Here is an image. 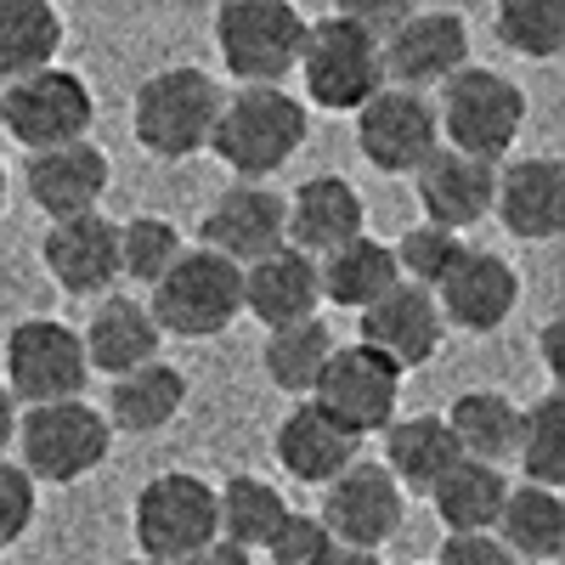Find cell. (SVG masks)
<instances>
[{
    "label": "cell",
    "mask_w": 565,
    "mask_h": 565,
    "mask_svg": "<svg viewBox=\"0 0 565 565\" xmlns=\"http://www.w3.org/2000/svg\"><path fill=\"white\" fill-rule=\"evenodd\" d=\"M221 103H226V90L215 85V74H204L193 63L159 68V74L141 79L136 97H130V136L148 159L181 164V159L210 148Z\"/></svg>",
    "instance_id": "7a4b0ae2"
},
{
    "label": "cell",
    "mask_w": 565,
    "mask_h": 565,
    "mask_svg": "<svg viewBox=\"0 0 565 565\" xmlns=\"http://www.w3.org/2000/svg\"><path fill=\"white\" fill-rule=\"evenodd\" d=\"M114 565H153V559H141V554H136V559H114Z\"/></svg>",
    "instance_id": "7dc6e473"
},
{
    "label": "cell",
    "mask_w": 565,
    "mask_h": 565,
    "mask_svg": "<svg viewBox=\"0 0 565 565\" xmlns=\"http://www.w3.org/2000/svg\"><path fill=\"white\" fill-rule=\"evenodd\" d=\"M509 487L514 481L503 476V469L458 458L424 498H430V509H436V521L447 526V537H481V532H498V514H503Z\"/></svg>",
    "instance_id": "4316f807"
},
{
    "label": "cell",
    "mask_w": 565,
    "mask_h": 565,
    "mask_svg": "<svg viewBox=\"0 0 565 565\" xmlns=\"http://www.w3.org/2000/svg\"><path fill=\"white\" fill-rule=\"evenodd\" d=\"M356 452H362V441L345 436L340 424L328 413H317L311 402H295L289 413H282L277 436H271L277 469L300 487H328L334 476H345V469L356 463Z\"/></svg>",
    "instance_id": "603a6c76"
},
{
    "label": "cell",
    "mask_w": 565,
    "mask_h": 565,
    "mask_svg": "<svg viewBox=\"0 0 565 565\" xmlns=\"http://www.w3.org/2000/svg\"><path fill=\"white\" fill-rule=\"evenodd\" d=\"M514 463H521L526 487H565V396L548 391L532 407H521V441H514Z\"/></svg>",
    "instance_id": "e575fe53"
},
{
    "label": "cell",
    "mask_w": 565,
    "mask_h": 565,
    "mask_svg": "<svg viewBox=\"0 0 565 565\" xmlns=\"http://www.w3.org/2000/svg\"><path fill=\"white\" fill-rule=\"evenodd\" d=\"M282 204H289V249H300L311 260L334 255L340 244L367 232V204L345 175H311Z\"/></svg>",
    "instance_id": "7402d4cb"
},
{
    "label": "cell",
    "mask_w": 565,
    "mask_h": 565,
    "mask_svg": "<svg viewBox=\"0 0 565 565\" xmlns=\"http://www.w3.org/2000/svg\"><path fill=\"white\" fill-rule=\"evenodd\" d=\"M34 509H40V487L12 458H0V548L23 543V532L34 526Z\"/></svg>",
    "instance_id": "f35d334b"
},
{
    "label": "cell",
    "mask_w": 565,
    "mask_h": 565,
    "mask_svg": "<svg viewBox=\"0 0 565 565\" xmlns=\"http://www.w3.org/2000/svg\"><path fill=\"white\" fill-rule=\"evenodd\" d=\"M521 306V271H514L498 249H463V260L447 271L436 289V311L447 328L463 334H498Z\"/></svg>",
    "instance_id": "e0dca14e"
},
{
    "label": "cell",
    "mask_w": 565,
    "mask_h": 565,
    "mask_svg": "<svg viewBox=\"0 0 565 565\" xmlns=\"http://www.w3.org/2000/svg\"><path fill=\"white\" fill-rule=\"evenodd\" d=\"M159 328L148 317V306L130 300V295H103L90 322L79 328V345H85V367L90 373H108V385L125 380V373L159 362Z\"/></svg>",
    "instance_id": "cb8c5ba5"
},
{
    "label": "cell",
    "mask_w": 565,
    "mask_h": 565,
    "mask_svg": "<svg viewBox=\"0 0 565 565\" xmlns=\"http://www.w3.org/2000/svg\"><path fill=\"white\" fill-rule=\"evenodd\" d=\"M130 537L141 559L186 565L204 543H215V487L193 469H164L130 503Z\"/></svg>",
    "instance_id": "9c48e42d"
},
{
    "label": "cell",
    "mask_w": 565,
    "mask_h": 565,
    "mask_svg": "<svg viewBox=\"0 0 565 565\" xmlns=\"http://www.w3.org/2000/svg\"><path fill=\"white\" fill-rule=\"evenodd\" d=\"M186 565H255V554H244L238 543H226V537H215V543H204Z\"/></svg>",
    "instance_id": "b9f144b4"
},
{
    "label": "cell",
    "mask_w": 565,
    "mask_h": 565,
    "mask_svg": "<svg viewBox=\"0 0 565 565\" xmlns=\"http://www.w3.org/2000/svg\"><path fill=\"white\" fill-rule=\"evenodd\" d=\"M40 266L74 300H103L119 277V226L97 210L79 221H57L40 238Z\"/></svg>",
    "instance_id": "ac0fdd59"
},
{
    "label": "cell",
    "mask_w": 565,
    "mask_h": 565,
    "mask_svg": "<svg viewBox=\"0 0 565 565\" xmlns=\"http://www.w3.org/2000/svg\"><path fill=\"white\" fill-rule=\"evenodd\" d=\"M317 306H322V289H317V260L311 255L277 249V255L244 266V311L266 328V334L317 317Z\"/></svg>",
    "instance_id": "d4e9b609"
},
{
    "label": "cell",
    "mask_w": 565,
    "mask_h": 565,
    "mask_svg": "<svg viewBox=\"0 0 565 565\" xmlns=\"http://www.w3.org/2000/svg\"><path fill=\"white\" fill-rule=\"evenodd\" d=\"M514 559H559L565 554V498L548 487H509L503 514H498V532H492Z\"/></svg>",
    "instance_id": "1f68e13d"
},
{
    "label": "cell",
    "mask_w": 565,
    "mask_h": 565,
    "mask_svg": "<svg viewBox=\"0 0 565 565\" xmlns=\"http://www.w3.org/2000/svg\"><path fill=\"white\" fill-rule=\"evenodd\" d=\"M380 63H385V85L430 97L458 68H469V23L458 12H441V7H413L380 40Z\"/></svg>",
    "instance_id": "4fadbf2b"
},
{
    "label": "cell",
    "mask_w": 565,
    "mask_h": 565,
    "mask_svg": "<svg viewBox=\"0 0 565 565\" xmlns=\"http://www.w3.org/2000/svg\"><path fill=\"white\" fill-rule=\"evenodd\" d=\"M436 125H441V148L469 153L481 164H503L526 125V90L498 68L469 63L436 90Z\"/></svg>",
    "instance_id": "3957f363"
},
{
    "label": "cell",
    "mask_w": 565,
    "mask_h": 565,
    "mask_svg": "<svg viewBox=\"0 0 565 565\" xmlns=\"http://www.w3.org/2000/svg\"><path fill=\"white\" fill-rule=\"evenodd\" d=\"M18 418H23V407L7 396V385H0V458L18 447Z\"/></svg>",
    "instance_id": "7bdbcfd3"
},
{
    "label": "cell",
    "mask_w": 565,
    "mask_h": 565,
    "mask_svg": "<svg viewBox=\"0 0 565 565\" xmlns=\"http://www.w3.org/2000/svg\"><path fill=\"white\" fill-rule=\"evenodd\" d=\"M356 148L373 170L385 175H413L424 159L441 148V125H436V103L418 90L385 85L380 97H367L356 108Z\"/></svg>",
    "instance_id": "5bb4252c"
},
{
    "label": "cell",
    "mask_w": 565,
    "mask_h": 565,
    "mask_svg": "<svg viewBox=\"0 0 565 565\" xmlns=\"http://www.w3.org/2000/svg\"><path fill=\"white\" fill-rule=\"evenodd\" d=\"M0 367H7V396L18 407H57V402H85L90 367L79 328L57 317H23L7 328L0 345Z\"/></svg>",
    "instance_id": "ba28073f"
},
{
    "label": "cell",
    "mask_w": 565,
    "mask_h": 565,
    "mask_svg": "<svg viewBox=\"0 0 565 565\" xmlns=\"http://www.w3.org/2000/svg\"><path fill=\"white\" fill-rule=\"evenodd\" d=\"M108 181H114V164L97 141H68V148H52V153H29L23 164V193L52 226L97 215Z\"/></svg>",
    "instance_id": "2e32d148"
},
{
    "label": "cell",
    "mask_w": 565,
    "mask_h": 565,
    "mask_svg": "<svg viewBox=\"0 0 565 565\" xmlns=\"http://www.w3.org/2000/svg\"><path fill=\"white\" fill-rule=\"evenodd\" d=\"M447 430L469 463H514V441H521V402L503 391H463L447 413Z\"/></svg>",
    "instance_id": "f1b7e54d"
},
{
    "label": "cell",
    "mask_w": 565,
    "mask_h": 565,
    "mask_svg": "<svg viewBox=\"0 0 565 565\" xmlns=\"http://www.w3.org/2000/svg\"><path fill=\"white\" fill-rule=\"evenodd\" d=\"M114 447V430L103 407L90 402H57V407H29L18 418V469L34 487H74L90 469H103Z\"/></svg>",
    "instance_id": "52a82bcc"
},
{
    "label": "cell",
    "mask_w": 565,
    "mask_h": 565,
    "mask_svg": "<svg viewBox=\"0 0 565 565\" xmlns=\"http://www.w3.org/2000/svg\"><path fill=\"white\" fill-rule=\"evenodd\" d=\"M300 85L306 103L328 114H356L367 97L385 90V63H380V40L362 34L345 12H328L306 23V52H300Z\"/></svg>",
    "instance_id": "8992f818"
},
{
    "label": "cell",
    "mask_w": 565,
    "mask_h": 565,
    "mask_svg": "<svg viewBox=\"0 0 565 565\" xmlns=\"http://www.w3.org/2000/svg\"><path fill=\"white\" fill-rule=\"evenodd\" d=\"M322 548H328L322 521H317V514H306V509H289V521H282L271 532V543H266V559L271 565H317Z\"/></svg>",
    "instance_id": "ab89813d"
},
{
    "label": "cell",
    "mask_w": 565,
    "mask_h": 565,
    "mask_svg": "<svg viewBox=\"0 0 565 565\" xmlns=\"http://www.w3.org/2000/svg\"><path fill=\"white\" fill-rule=\"evenodd\" d=\"M317 565H385L380 554H362V548H340V543H328L317 554Z\"/></svg>",
    "instance_id": "ee69618b"
},
{
    "label": "cell",
    "mask_w": 565,
    "mask_h": 565,
    "mask_svg": "<svg viewBox=\"0 0 565 565\" xmlns=\"http://www.w3.org/2000/svg\"><path fill=\"white\" fill-rule=\"evenodd\" d=\"M458 458L463 452H458V441H452L441 413H413V418H391L385 424V458H380V469L402 492H430Z\"/></svg>",
    "instance_id": "484cf974"
},
{
    "label": "cell",
    "mask_w": 565,
    "mask_h": 565,
    "mask_svg": "<svg viewBox=\"0 0 565 565\" xmlns=\"http://www.w3.org/2000/svg\"><path fill=\"white\" fill-rule=\"evenodd\" d=\"M306 12L289 0H226L215 7V52L221 68L244 85H282L306 52Z\"/></svg>",
    "instance_id": "277c9868"
},
{
    "label": "cell",
    "mask_w": 565,
    "mask_h": 565,
    "mask_svg": "<svg viewBox=\"0 0 565 565\" xmlns=\"http://www.w3.org/2000/svg\"><path fill=\"white\" fill-rule=\"evenodd\" d=\"M396 255H391V244H380V238H351V244H340L334 255H322L317 260V289H322V300L328 306H351V311H367L373 300H385L391 289H396Z\"/></svg>",
    "instance_id": "4dcf8cb0"
},
{
    "label": "cell",
    "mask_w": 565,
    "mask_h": 565,
    "mask_svg": "<svg viewBox=\"0 0 565 565\" xmlns=\"http://www.w3.org/2000/svg\"><path fill=\"white\" fill-rule=\"evenodd\" d=\"M199 249L232 260L238 271L277 255V249H289V204H282V193H271V186H260V181H232L226 193L204 210Z\"/></svg>",
    "instance_id": "9a60e30c"
},
{
    "label": "cell",
    "mask_w": 565,
    "mask_h": 565,
    "mask_svg": "<svg viewBox=\"0 0 565 565\" xmlns=\"http://www.w3.org/2000/svg\"><path fill=\"white\" fill-rule=\"evenodd\" d=\"M543 367H548V380H565V362H559V322L543 328Z\"/></svg>",
    "instance_id": "f6af8a7d"
},
{
    "label": "cell",
    "mask_w": 565,
    "mask_h": 565,
    "mask_svg": "<svg viewBox=\"0 0 565 565\" xmlns=\"http://www.w3.org/2000/svg\"><path fill=\"white\" fill-rule=\"evenodd\" d=\"M63 12L52 0H0V85L57 68Z\"/></svg>",
    "instance_id": "f546056e"
},
{
    "label": "cell",
    "mask_w": 565,
    "mask_h": 565,
    "mask_svg": "<svg viewBox=\"0 0 565 565\" xmlns=\"http://www.w3.org/2000/svg\"><path fill=\"white\" fill-rule=\"evenodd\" d=\"M0 215H7V164H0Z\"/></svg>",
    "instance_id": "bcb514c9"
},
{
    "label": "cell",
    "mask_w": 565,
    "mask_h": 565,
    "mask_svg": "<svg viewBox=\"0 0 565 565\" xmlns=\"http://www.w3.org/2000/svg\"><path fill=\"white\" fill-rule=\"evenodd\" d=\"M317 521H322L328 543L380 554L407 526V492L380 469V458H356L345 476H334L322 487Z\"/></svg>",
    "instance_id": "7c38bea8"
},
{
    "label": "cell",
    "mask_w": 565,
    "mask_h": 565,
    "mask_svg": "<svg viewBox=\"0 0 565 565\" xmlns=\"http://www.w3.org/2000/svg\"><path fill=\"white\" fill-rule=\"evenodd\" d=\"M463 238L458 232H441V226H407L402 238L391 244V255H396V277L402 282H413V289H424V295H436L441 282H447V271L463 260Z\"/></svg>",
    "instance_id": "74e56055"
},
{
    "label": "cell",
    "mask_w": 565,
    "mask_h": 565,
    "mask_svg": "<svg viewBox=\"0 0 565 565\" xmlns=\"http://www.w3.org/2000/svg\"><path fill=\"white\" fill-rule=\"evenodd\" d=\"M289 498H282L266 476H232L226 487H215V537L238 543L244 554L266 548L271 532L289 521Z\"/></svg>",
    "instance_id": "836d02e7"
},
{
    "label": "cell",
    "mask_w": 565,
    "mask_h": 565,
    "mask_svg": "<svg viewBox=\"0 0 565 565\" xmlns=\"http://www.w3.org/2000/svg\"><path fill=\"white\" fill-rule=\"evenodd\" d=\"M436 565H521V559H514L492 532H481V537H447Z\"/></svg>",
    "instance_id": "60d3db41"
},
{
    "label": "cell",
    "mask_w": 565,
    "mask_h": 565,
    "mask_svg": "<svg viewBox=\"0 0 565 565\" xmlns=\"http://www.w3.org/2000/svg\"><path fill=\"white\" fill-rule=\"evenodd\" d=\"M311 136V114L295 90L282 85H244L221 103L215 136H210V153L238 175V181H260L277 175L289 164Z\"/></svg>",
    "instance_id": "6da1fadb"
},
{
    "label": "cell",
    "mask_w": 565,
    "mask_h": 565,
    "mask_svg": "<svg viewBox=\"0 0 565 565\" xmlns=\"http://www.w3.org/2000/svg\"><path fill=\"white\" fill-rule=\"evenodd\" d=\"M441 340H447V322H441V311H436V295L413 289V282H396L385 300H373V306L362 311V340H356V345L380 351L391 367L407 373V367L430 362V356L441 351Z\"/></svg>",
    "instance_id": "44dd1931"
},
{
    "label": "cell",
    "mask_w": 565,
    "mask_h": 565,
    "mask_svg": "<svg viewBox=\"0 0 565 565\" xmlns=\"http://www.w3.org/2000/svg\"><path fill=\"white\" fill-rule=\"evenodd\" d=\"M90 125H97V97L74 68H45L18 85H0V130L29 153L90 141Z\"/></svg>",
    "instance_id": "30bf717a"
},
{
    "label": "cell",
    "mask_w": 565,
    "mask_h": 565,
    "mask_svg": "<svg viewBox=\"0 0 565 565\" xmlns=\"http://www.w3.org/2000/svg\"><path fill=\"white\" fill-rule=\"evenodd\" d=\"M413 193H418L424 226H441V232H458V238H463V226H481L492 215L498 164H481L469 153L436 148L430 159L413 170Z\"/></svg>",
    "instance_id": "d6986e66"
},
{
    "label": "cell",
    "mask_w": 565,
    "mask_h": 565,
    "mask_svg": "<svg viewBox=\"0 0 565 565\" xmlns=\"http://www.w3.org/2000/svg\"><path fill=\"white\" fill-rule=\"evenodd\" d=\"M311 407L328 413L356 441L385 436V424L402 407V367H391L367 345H334V356H328L322 380L311 391Z\"/></svg>",
    "instance_id": "8fae6325"
},
{
    "label": "cell",
    "mask_w": 565,
    "mask_h": 565,
    "mask_svg": "<svg viewBox=\"0 0 565 565\" xmlns=\"http://www.w3.org/2000/svg\"><path fill=\"white\" fill-rule=\"evenodd\" d=\"M181 407H186V373L170 362H148V367L125 373V380H114L103 418L119 436H159L175 424Z\"/></svg>",
    "instance_id": "83f0119b"
},
{
    "label": "cell",
    "mask_w": 565,
    "mask_h": 565,
    "mask_svg": "<svg viewBox=\"0 0 565 565\" xmlns=\"http://www.w3.org/2000/svg\"><path fill=\"white\" fill-rule=\"evenodd\" d=\"M328 356H334V334H328V322L306 317V322H289V328H271L266 351H260V367H266L271 391L295 396V402H311Z\"/></svg>",
    "instance_id": "d6a6232c"
},
{
    "label": "cell",
    "mask_w": 565,
    "mask_h": 565,
    "mask_svg": "<svg viewBox=\"0 0 565 565\" xmlns=\"http://www.w3.org/2000/svg\"><path fill=\"white\" fill-rule=\"evenodd\" d=\"M148 317L170 340H215L244 317V271L199 244L181 249V260L153 282Z\"/></svg>",
    "instance_id": "5b68a950"
},
{
    "label": "cell",
    "mask_w": 565,
    "mask_h": 565,
    "mask_svg": "<svg viewBox=\"0 0 565 565\" xmlns=\"http://www.w3.org/2000/svg\"><path fill=\"white\" fill-rule=\"evenodd\" d=\"M492 215L503 221L509 238H521V244L559 238V232H565V164L548 159V153L498 164Z\"/></svg>",
    "instance_id": "ffe728a7"
},
{
    "label": "cell",
    "mask_w": 565,
    "mask_h": 565,
    "mask_svg": "<svg viewBox=\"0 0 565 565\" xmlns=\"http://www.w3.org/2000/svg\"><path fill=\"white\" fill-rule=\"evenodd\" d=\"M181 226L175 221H164V215H130V221H119V277H130V282H153L181 260Z\"/></svg>",
    "instance_id": "8d00e7d4"
},
{
    "label": "cell",
    "mask_w": 565,
    "mask_h": 565,
    "mask_svg": "<svg viewBox=\"0 0 565 565\" xmlns=\"http://www.w3.org/2000/svg\"><path fill=\"white\" fill-rule=\"evenodd\" d=\"M492 29L514 57L548 63L565 52V7L559 0H503L492 12Z\"/></svg>",
    "instance_id": "d590c367"
}]
</instances>
